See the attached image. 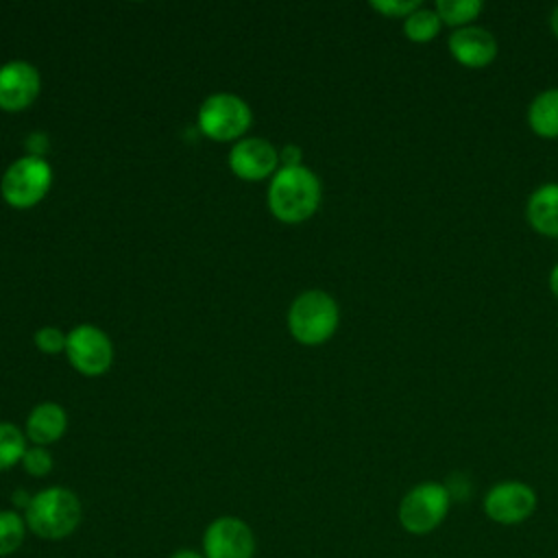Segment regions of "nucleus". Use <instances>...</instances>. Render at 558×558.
I'll return each instance as SVG.
<instances>
[{
  "instance_id": "nucleus-2",
  "label": "nucleus",
  "mask_w": 558,
  "mask_h": 558,
  "mask_svg": "<svg viewBox=\"0 0 558 558\" xmlns=\"http://www.w3.org/2000/svg\"><path fill=\"white\" fill-rule=\"evenodd\" d=\"M320 181L305 168H279L268 187V207L281 222H303L320 205Z\"/></svg>"
},
{
  "instance_id": "nucleus-1",
  "label": "nucleus",
  "mask_w": 558,
  "mask_h": 558,
  "mask_svg": "<svg viewBox=\"0 0 558 558\" xmlns=\"http://www.w3.org/2000/svg\"><path fill=\"white\" fill-rule=\"evenodd\" d=\"M83 519V506L76 493L65 486H48L31 497L24 510L28 532L44 541H61L76 532Z\"/></svg>"
},
{
  "instance_id": "nucleus-16",
  "label": "nucleus",
  "mask_w": 558,
  "mask_h": 558,
  "mask_svg": "<svg viewBox=\"0 0 558 558\" xmlns=\"http://www.w3.org/2000/svg\"><path fill=\"white\" fill-rule=\"evenodd\" d=\"M26 521L17 510H0V558L15 554L26 538Z\"/></svg>"
},
{
  "instance_id": "nucleus-8",
  "label": "nucleus",
  "mask_w": 558,
  "mask_h": 558,
  "mask_svg": "<svg viewBox=\"0 0 558 558\" xmlns=\"http://www.w3.org/2000/svg\"><path fill=\"white\" fill-rule=\"evenodd\" d=\"M65 355L74 371L87 377H96L111 368L113 344L102 329L94 325H78L68 333Z\"/></svg>"
},
{
  "instance_id": "nucleus-21",
  "label": "nucleus",
  "mask_w": 558,
  "mask_h": 558,
  "mask_svg": "<svg viewBox=\"0 0 558 558\" xmlns=\"http://www.w3.org/2000/svg\"><path fill=\"white\" fill-rule=\"evenodd\" d=\"M65 340H68V336H63L61 329H57V327H41L35 331V344L41 353L54 355V353L65 351Z\"/></svg>"
},
{
  "instance_id": "nucleus-27",
  "label": "nucleus",
  "mask_w": 558,
  "mask_h": 558,
  "mask_svg": "<svg viewBox=\"0 0 558 558\" xmlns=\"http://www.w3.org/2000/svg\"><path fill=\"white\" fill-rule=\"evenodd\" d=\"M549 22H551V31L556 33V37H558V4L554 7V11H551V17H549Z\"/></svg>"
},
{
  "instance_id": "nucleus-5",
  "label": "nucleus",
  "mask_w": 558,
  "mask_h": 558,
  "mask_svg": "<svg viewBox=\"0 0 558 558\" xmlns=\"http://www.w3.org/2000/svg\"><path fill=\"white\" fill-rule=\"evenodd\" d=\"M52 185V168L41 155H26L15 159L0 183L2 198L15 209L37 205Z\"/></svg>"
},
{
  "instance_id": "nucleus-10",
  "label": "nucleus",
  "mask_w": 558,
  "mask_h": 558,
  "mask_svg": "<svg viewBox=\"0 0 558 558\" xmlns=\"http://www.w3.org/2000/svg\"><path fill=\"white\" fill-rule=\"evenodd\" d=\"M41 89V76L28 61H9L0 65V109L22 111L35 102Z\"/></svg>"
},
{
  "instance_id": "nucleus-15",
  "label": "nucleus",
  "mask_w": 558,
  "mask_h": 558,
  "mask_svg": "<svg viewBox=\"0 0 558 558\" xmlns=\"http://www.w3.org/2000/svg\"><path fill=\"white\" fill-rule=\"evenodd\" d=\"M527 120L534 133L558 137V87H549L534 96L527 109Z\"/></svg>"
},
{
  "instance_id": "nucleus-3",
  "label": "nucleus",
  "mask_w": 558,
  "mask_h": 558,
  "mask_svg": "<svg viewBox=\"0 0 558 558\" xmlns=\"http://www.w3.org/2000/svg\"><path fill=\"white\" fill-rule=\"evenodd\" d=\"M451 508V490L440 482H421L412 486L399 501L397 519L412 536H427L447 519Z\"/></svg>"
},
{
  "instance_id": "nucleus-13",
  "label": "nucleus",
  "mask_w": 558,
  "mask_h": 558,
  "mask_svg": "<svg viewBox=\"0 0 558 558\" xmlns=\"http://www.w3.org/2000/svg\"><path fill=\"white\" fill-rule=\"evenodd\" d=\"M65 427H68L65 410L54 401H44L35 405L26 418V438H31L39 447H46L59 440L65 434Z\"/></svg>"
},
{
  "instance_id": "nucleus-7",
  "label": "nucleus",
  "mask_w": 558,
  "mask_h": 558,
  "mask_svg": "<svg viewBox=\"0 0 558 558\" xmlns=\"http://www.w3.org/2000/svg\"><path fill=\"white\" fill-rule=\"evenodd\" d=\"M536 493L519 480H504L490 486L482 499L484 514L499 525H517L527 521L536 510Z\"/></svg>"
},
{
  "instance_id": "nucleus-4",
  "label": "nucleus",
  "mask_w": 558,
  "mask_h": 558,
  "mask_svg": "<svg viewBox=\"0 0 558 558\" xmlns=\"http://www.w3.org/2000/svg\"><path fill=\"white\" fill-rule=\"evenodd\" d=\"M338 303L323 290L301 292L288 310L290 333L301 344H320L329 340L338 327Z\"/></svg>"
},
{
  "instance_id": "nucleus-23",
  "label": "nucleus",
  "mask_w": 558,
  "mask_h": 558,
  "mask_svg": "<svg viewBox=\"0 0 558 558\" xmlns=\"http://www.w3.org/2000/svg\"><path fill=\"white\" fill-rule=\"evenodd\" d=\"M279 163L281 168H296L301 166V148L294 144L283 146V150L279 153Z\"/></svg>"
},
{
  "instance_id": "nucleus-22",
  "label": "nucleus",
  "mask_w": 558,
  "mask_h": 558,
  "mask_svg": "<svg viewBox=\"0 0 558 558\" xmlns=\"http://www.w3.org/2000/svg\"><path fill=\"white\" fill-rule=\"evenodd\" d=\"M371 7L388 17H408L421 7L418 0H373Z\"/></svg>"
},
{
  "instance_id": "nucleus-11",
  "label": "nucleus",
  "mask_w": 558,
  "mask_h": 558,
  "mask_svg": "<svg viewBox=\"0 0 558 558\" xmlns=\"http://www.w3.org/2000/svg\"><path fill=\"white\" fill-rule=\"evenodd\" d=\"M279 153L264 137L240 140L229 153V168L244 181H262L277 172Z\"/></svg>"
},
{
  "instance_id": "nucleus-9",
  "label": "nucleus",
  "mask_w": 558,
  "mask_h": 558,
  "mask_svg": "<svg viewBox=\"0 0 558 558\" xmlns=\"http://www.w3.org/2000/svg\"><path fill=\"white\" fill-rule=\"evenodd\" d=\"M203 556L205 558H253L255 534L251 525L231 514L214 519L203 532Z\"/></svg>"
},
{
  "instance_id": "nucleus-19",
  "label": "nucleus",
  "mask_w": 558,
  "mask_h": 558,
  "mask_svg": "<svg viewBox=\"0 0 558 558\" xmlns=\"http://www.w3.org/2000/svg\"><path fill=\"white\" fill-rule=\"evenodd\" d=\"M482 11V0H438L436 13L445 24L451 26H469Z\"/></svg>"
},
{
  "instance_id": "nucleus-17",
  "label": "nucleus",
  "mask_w": 558,
  "mask_h": 558,
  "mask_svg": "<svg viewBox=\"0 0 558 558\" xmlns=\"http://www.w3.org/2000/svg\"><path fill=\"white\" fill-rule=\"evenodd\" d=\"M26 449L24 432L13 423H0V471L22 462Z\"/></svg>"
},
{
  "instance_id": "nucleus-20",
  "label": "nucleus",
  "mask_w": 558,
  "mask_h": 558,
  "mask_svg": "<svg viewBox=\"0 0 558 558\" xmlns=\"http://www.w3.org/2000/svg\"><path fill=\"white\" fill-rule=\"evenodd\" d=\"M22 469L28 473V475H33V477H44V475H48L50 471H52V456H50V451L46 449V447H39V445H35V447H28L26 449V453L22 456Z\"/></svg>"
},
{
  "instance_id": "nucleus-25",
  "label": "nucleus",
  "mask_w": 558,
  "mask_h": 558,
  "mask_svg": "<svg viewBox=\"0 0 558 558\" xmlns=\"http://www.w3.org/2000/svg\"><path fill=\"white\" fill-rule=\"evenodd\" d=\"M170 558H205V556H203V551L185 547V549H177L174 554H170Z\"/></svg>"
},
{
  "instance_id": "nucleus-24",
  "label": "nucleus",
  "mask_w": 558,
  "mask_h": 558,
  "mask_svg": "<svg viewBox=\"0 0 558 558\" xmlns=\"http://www.w3.org/2000/svg\"><path fill=\"white\" fill-rule=\"evenodd\" d=\"M31 497H33V495H28L24 488H17V490L13 493V504H15L17 508L26 510V508H28V504H31Z\"/></svg>"
},
{
  "instance_id": "nucleus-26",
  "label": "nucleus",
  "mask_w": 558,
  "mask_h": 558,
  "mask_svg": "<svg viewBox=\"0 0 558 558\" xmlns=\"http://www.w3.org/2000/svg\"><path fill=\"white\" fill-rule=\"evenodd\" d=\"M549 288H551V292L558 296V264L551 268V272H549Z\"/></svg>"
},
{
  "instance_id": "nucleus-18",
  "label": "nucleus",
  "mask_w": 558,
  "mask_h": 558,
  "mask_svg": "<svg viewBox=\"0 0 558 558\" xmlns=\"http://www.w3.org/2000/svg\"><path fill=\"white\" fill-rule=\"evenodd\" d=\"M440 22L436 9L418 7L403 20V31L412 41H429L440 31Z\"/></svg>"
},
{
  "instance_id": "nucleus-6",
  "label": "nucleus",
  "mask_w": 558,
  "mask_h": 558,
  "mask_svg": "<svg viewBox=\"0 0 558 558\" xmlns=\"http://www.w3.org/2000/svg\"><path fill=\"white\" fill-rule=\"evenodd\" d=\"M253 122L251 107L235 94H214L198 109L201 131L216 142L238 140Z\"/></svg>"
},
{
  "instance_id": "nucleus-14",
  "label": "nucleus",
  "mask_w": 558,
  "mask_h": 558,
  "mask_svg": "<svg viewBox=\"0 0 558 558\" xmlns=\"http://www.w3.org/2000/svg\"><path fill=\"white\" fill-rule=\"evenodd\" d=\"M530 225L543 235H558V183L538 185L525 207Z\"/></svg>"
},
{
  "instance_id": "nucleus-12",
  "label": "nucleus",
  "mask_w": 558,
  "mask_h": 558,
  "mask_svg": "<svg viewBox=\"0 0 558 558\" xmlns=\"http://www.w3.org/2000/svg\"><path fill=\"white\" fill-rule=\"evenodd\" d=\"M449 52L456 61L466 68H482L488 65L497 54V39L484 26H460L447 39Z\"/></svg>"
}]
</instances>
